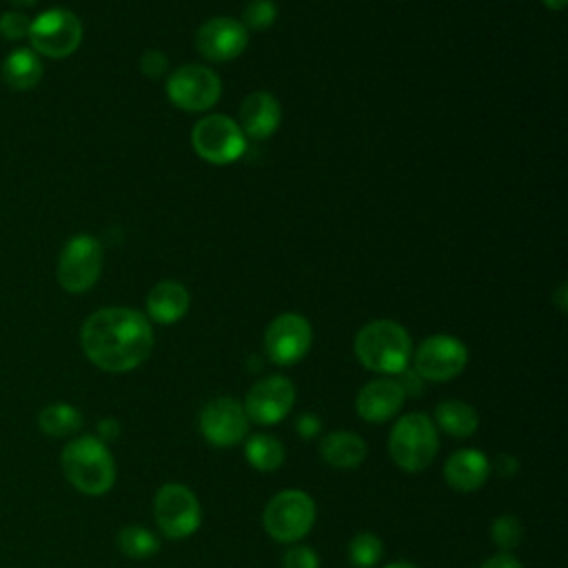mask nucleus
I'll list each match as a JSON object with an SVG mask.
<instances>
[{"instance_id":"f257e3e1","label":"nucleus","mask_w":568,"mask_h":568,"mask_svg":"<svg viewBox=\"0 0 568 568\" xmlns=\"http://www.w3.org/2000/svg\"><path fill=\"white\" fill-rule=\"evenodd\" d=\"M84 355L102 371L126 373L140 366L153 348L149 320L126 306H109L91 313L80 331Z\"/></svg>"},{"instance_id":"f03ea898","label":"nucleus","mask_w":568,"mask_h":568,"mask_svg":"<svg viewBox=\"0 0 568 568\" xmlns=\"http://www.w3.org/2000/svg\"><path fill=\"white\" fill-rule=\"evenodd\" d=\"M353 348L368 371L404 373L410 357V335L393 320H373L357 331Z\"/></svg>"},{"instance_id":"7ed1b4c3","label":"nucleus","mask_w":568,"mask_h":568,"mask_svg":"<svg viewBox=\"0 0 568 568\" xmlns=\"http://www.w3.org/2000/svg\"><path fill=\"white\" fill-rule=\"evenodd\" d=\"M71 486L84 495H104L115 481V464L102 439L82 435L69 442L60 455Z\"/></svg>"},{"instance_id":"20e7f679","label":"nucleus","mask_w":568,"mask_h":568,"mask_svg":"<svg viewBox=\"0 0 568 568\" xmlns=\"http://www.w3.org/2000/svg\"><path fill=\"white\" fill-rule=\"evenodd\" d=\"M439 448L437 428L424 413H408L404 415L390 430L388 437V453L393 462L408 470L419 473L435 459Z\"/></svg>"},{"instance_id":"39448f33","label":"nucleus","mask_w":568,"mask_h":568,"mask_svg":"<svg viewBox=\"0 0 568 568\" xmlns=\"http://www.w3.org/2000/svg\"><path fill=\"white\" fill-rule=\"evenodd\" d=\"M262 524L275 541L293 544L313 528L315 504L304 490H282L266 504Z\"/></svg>"},{"instance_id":"423d86ee","label":"nucleus","mask_w":568,"mask_h":568,"mask_svg":"<svg viewBox=\"0 0 568 568\" xmlns=\"http://www.w3.org/2000/svg\"><path fill=\"white\" fill-rule=\"evenodd\" d=\"M191 144L202 160L211 164H231L242 158L246 149V135L242 133L237 122L222 113H215L204 115L195 122L191 131Z\"/></svg>"},{"instance_id":"0eeeda50","label":"nucleus","mask_w":568,"mask_h":568,"mask_svg":"<svg viewBox=\"0 0 568 568\" xmlns=\"http://www.w3.org/2000/svg\"><path fill=\"white\" fill-rule=\"evenodd\" d=\"M102 273V244L87 233L73 235L60 251L58 282L67 293L89 291Z\"/></svg>"},{"instance_id":"6e6552de","label":"nucleus","mask_w":568,"mask_h":568,"mask_svg":"<svg viewBox=\"0 0 568 568\" xmlns=\"http://www.w3.org/2000/svg\"><path fill=\"white\" fill-rule=\"evenodd\" d=\"M29 40L47 58H67L82 42V22L73 11L53 7L31 20Z\"/></svg>"},{"instance_id":"1a4fd4ad","label":"nucleus","mask_w":568,"mask_h":568,"mask_svg":"<svg viewBox=\"0 0 568 568\" xmlns=\"http://www.w3.org/2000/svg\"><path fill=\"white\" fill-rule=\"evenodd\" d=\"M153 515L158 528L171 539H184L193 535L202 521L197 497L182 484H164L155 493Z\"/></svg>"},{"instance_id":"9d476101","label":"nucleus","mask_w":568,"mask_h":568,"mask_svg":"<svg viewBox=\"0 0 568 568\" xmlns=\"http://www.w3.org/2000/svg\"><path fill=\"white\" fill-rule=\"evenodd\" d=\"M222 93L220 75L204 64H182L166 80L169 100L184 111H206Z\"/></svg>"},{"instance_id":"9b49d317","label":"nucleus","mask_w":568,"mask_h":568,"mask_svg":"<svg viewBox=\"0 0 568 568\" xmlns=\"http://www.w3.org/2000/svg\"><path fill=\"white\" fill-rule=\"evenodd\" d=\"M313 331L297 313L277 315L264 331V353L277 366L297 364L311 348Z\"/></svg>"},{"instance_id":"f8f14e48","label":"nucleus","mask_w":568,"mask_h":568,"mask_svg":"<svg viewBox=\"0 0 568 568\" xmlns=\"http://www.w3.org/2000/svg\"><path fill=\"white\" fill-rule=\"evenodd\" d=\"M468 362L464 342L453 335H430L415 353V371L430 382H446L457 377Z\"/></svg>"},{"instance_id":"ddd939ff","label":"nucleus","mask_w":568,"mask_h":568,"mask_svg":"<svg viewBox=\"0 0 568 568\" xmlns=\"http://www.w3.org/2000/svg\"><path fill=\"white\" fill-rule=\"evenodd\" d=\"M200 430L213 446L229 448L240 444L248 430L244 406L233 397H217L209 402L200 413Z\"/></svg>"},{"instance_id":"4468645a","label":"nucleus","mask_w":568,"mask_h":568,"mask_svg":"<svg viewBox=\"0 0 568 568\" xmlns=\"http://www.w3.org/2000/svg\"><path fill=\"white\" fill-rule=\"evenodd\" d=\"M295 386L284 375H268L253 384L244 399V413L255 424H275L293 408Z\"/></svg>"},{"instance_id":"2eb2a0df","label":"nucleus","mask_w":568,"mask_h":568,"mask_svg":"<svg viewBox=\"0 0 568 568\" xmlns=\"http://www.w3.org/2000/svg\"><path fill=\"white\" fill-rule=\"evenodd\" d=\"M248 44V31L235 18H211L195 33V49L204 60H235Z\"/></svg>"},{"instance_id":"dca6fc26","label":"nucleus","mask_w":568,"mask_h":568,"mask_svg":"<svg viewBox=\"0 0 568 568\" xmlns=\"http://www.w3.org/2000/svg\"><path fill=\"white\" fill-rule=\"evenodd\" d=\"M406 390L397 379L379 377L368 382L355 397V410L366 422H386L404 404Z\"/></svg>"},{"instance_id":"f3484780","label":"nucleus","mask_w":568,"mask_h":568,"mask_svg":"<svg viewBox=\"0 0 568 568\" xmlns=\"http://www.w3.org/2000/svg\"><path fill=\"white\" fill-rule=\"evenodd\" d=\"M282 122V106L268 91H253L240 106V129L253 140L271 138Z\"/></svg>"},{"instance_id":"a211bd4d","label":"nucleus","mask_w":568,"mask_h":568,"mask_svg":"<svg viewBox=\"0 0 568 568\" xmlns=\"http://www.w3.org/2000/svg\"><path fill=\"white\" fill-rule=\"evenodd\" d=\"M488 457L475 448H462L453 453L444 466L446 484L459 493H473L481 488L488 479Z\"/></svg>"},{"instance_id":"6ab92c4d","label":"nucleus","mask_w":568,"mask_h":568,"mask_svg":"<svg viewBox=\"0 0 568 568\" xmlns=\"http://www.w3.org/2000/svg\"><path fill=\"white\" fill-rule=\"evenodd\" d=\"M189 291L175 280L158 282L146 295V313L158 324H173L189 311Z\"/></svg>"},{"instance_id":"aec40b11","label":"nucleus","mask_w":568,"mask_h":568,"mask_svg":"<svg viewBox=\"0 0 568 568\" xmlns=\"http://www.w3.org/2000/svg\"><path fill=\"white\" fill-rule=\"evenodd\" d=\"M320 455L328 466L355 468L366 457V444L359 435L348 430L328 433L320 444Z\"/></svg>"},{"instance_id":"412c9836","label":"nucleus","mask_w":568,"mask_h":568,"mask_svg":"<svg viewBox=\"0 0 568 568\" xmlns=\"http://www.w3.org/2000/svg\"><path fill=\"white\" fill-rule=\"evenodd\" d=\"M2 78L9 87L18 91L31 89L42 78V62L33 51L16 49L2 62Z\"/></svg>"},{"instance_id":"4be33fe9","label":"nucleus","mask_w":568,"mask_h":568,"mask_svg":"<svg viewBox=\"0 0 568 568\" xmlns=\"http://www.w3.org/2000/svg\"><path fill=\"white\" fill-rule=\"evenodd\" d=\"M437 426L453 437H470L479 426L477 410L459 399H446L435 408Z\"/></svg>"},{"instance_id":"5701e85b","label":"nucleus","mask_w":568,"mask_h":568,"mask_svg":"<svg viewBox=\"0 0 568 568\" xmlns=\"http://www.w3.org/2000/svg\"><path fill=\"white\" fill-rule=\"evenodd\" d=\"M244 455L253 468L264 473L275 470L284 464V446L280 444L277 437L266 433L251 435L244 444Z\"/></svg>"},{"instance_id":"b1692460","label":"nucleus","mask_w":568,"mask_h":568,"mask_svg":"<svg viewBox=\"0 0 568 568\" xmlns=\"http://www.w3.org/2000/svg\"><path fill=\"white\" fill-rule=\"evenodd\" d=\"M38 426L42 433L53 437H64L82 426V415L71 404H49L38 415Z\"/></svg>"},{"instance_id":"393cba45","label":"nucleus","mask_w":568,"mask_h":568,"mask_svg":"<svg viewBox=\"0 0 568 568\" xmlns=\"http://www.w3.org/2000/svg\"><path fill=\"white\" fill-rule=\"evenodd\" d=\"M115 544L122 555L133 559H146L160 550V539L149 528H142V526L122 528L118 532Z\"/></svg>"},{"instance_id":"a878e982","label":"nucleus","mask_w":568,"mask_h":568,"mask_svg":"<svg viewBox=\"0 0 568 568\" xmlns=\"http://www.w3.org/2000/svg\"><path fill=\"white\" fill-rule=\"evenodd\" d=\"M384 546L373 532H357L348 544V561L353 568H373L379 564Z\"/></svg>"},{"instance_id":"bb28decb","label":"nucleus","mask_w":568,"mask_h":568,"mask_svg":"<svg viewBox=\"0 0 568 568\" xmlns=\"http://www.w3.org/2000/svg\"><path fill=\"white\" fill-rule=\"evenodd\" d=\"M277 18V7L273 0H251L242 11V27L246 31H266Z\"/></svg>"},{"instance_id":"cd10ccee","label":"nucleus","mask_w":568,"mask_h":568,"mask_svg":"<svg viewBox=\"0 0 568 568\" xmlns=\"http://www.w3.org/2000/svg\"><path fill=\"white\" fill-rule=\"evenodd\" d=\"M490 537L495 541V546H499L504 552L513 550L515 546H519L521 537H524V528L521 521L515 515H501L493 521L490 526Z\"/></svg>"},{"instance_id":"c85d7f7f","label":"nucleus","mask_w":568,"mask_h":568,"mask_svg":"<svg viewBox=\"0 0 568 568\" xmlns=\"http://www.w3.org/2000/svg\"><path fill=\"white\" fill-rule=\"evenodd\" d=\"M29 27H31V20L22 11H4L0 16V33L7 40H20L29 36Z\"/></svg>"},{"instance_id":"c756f323","label":"nucleus","mask_w":568,"mask_h":568,"mask_svg":"<svg viewBox=\"0 0 568 568\" xmlns=\"http://www.w3.org/2000/svg\"><path fill=\"white\" fill-rule=\"evenodd\" d=\"M282 568H320V559L311 546H293L284 552Z\"/></svg>"},{"instance_id":"7c9ffc66","label":"nucleus","mask_w":568,"mask_h":568,"mask_svg":"<svg viewBox=\"0 0 568 568\" xmlns=\"http://www.w3.org/2000/svg\"><path fill=\"white\" fill-rule=\"evenodd\" d=\"M166 67H169V58H166L162 51H155V49H153V51H146V53L140 58V71H142L146 78H151V80L164 75Z\"/></svg>"},{"instance_id":"2f4dec72","label":"nucleus","mask_w":568,"mask_h":568,"mask_svg":"<svg viewBox=\"0 0 568 568\" xmlns=\"http://www.w3.org/2000/svg\"><path fill=\"white\" fill-rule=\"evenodd\" d=\"M479 568H521V561L510 552H499L488 557Z\"/></svg>"},{"instance_id":"473e14b6","label":"nucleus","mask_w":568,"mask_h":568,"mask_svg":"<svg viewBox=\"0 0 568 568\" xmlns=\"http://www.w3.org/2000/svg\"><path fill=\"white\" fill-rule=\"evenodd\" d=\"M495 468H497V473L504 477V479H508V477H513L515 473H517V468H519V464H517V457H513V455H499L497 457V464H495Z\"/></svg>"},{"instance_id":"72a5a7b5","label":"nucleus","mask_w":568,"mask_h":568,"mask_svg":"<svg viewBox=\"0 0 568 568\" xmlns=\"http://www.w3.org/2000/svg\"><path fill=\"white\" fill-rule=\"evenodd\" d=\"M320 430V419L315 417V415H302L300 419H297V433L302 435V437H313L315 433Z\"/></svg>"},{"instance_id":"f704fd0d","label":"nucleus","mask_w":568,"mask_h":568,"mask_svg":"<svg viewBox=\"0 0 568 568\" xmlns=\"http://www.w3.org/2000/svg\"><path fill=\"white\" fill-rule=\"evenodd\" d=\"M100 433L109 437H115L118 435V424L113 419H106V422H100Z\"/></svg>"},{"instance_id":"c9c22d12","label":"nucleus","mask_w":568,"mask_h":568,"mask_svg":"<svg viewBox=\"0 0 568 568\" xmlns=\"http://www.w3.org/2000/svg\"><path fill=\"white\" fill-rule=\"evenodd\" d=\"M568 291V286L561 282L559 284V288H557V293H555V302H557V306H559V311H566V293Z\"/></svg>"},{"instance_id":"e433bc0d","label":"nucleus","mask_w":568,"mask_h":568,"mask_svg":"<svg viewBox=\"0 0 568 568\" xmlns=\"http://www.w3.org/2000/svg\"><path fill=\"white\" fill-rule=\"evenodd\" d=\"M548 9H552V11H561V9H566V4H568V0H541Z\"/></svg>"},{"instance_id":"4c0bfd02","label":"nucleus","mask_w":568,"mask_h":568,"mask_svg":"<svg viewBox=\"0 0 568 568\" xmlns=\"http://www.w3.org/2000/svg\"><path fill=\"white\" fill-rule=\"evenodd\" d=\"M384 568H415V566L408 564V561H393V564H388V566H384Z\"/></svg>"},{"instance_id":"58836bf2","label":"nucleus","mask_w":568,"mask_h":568,"mask_svg":"<svg viewBox=\"0 0 568 568\" xmlns=\"http://www.w3.org/2000/svg\"><path fill=\"white\" fill-rule=\"evenodd\" d=\"M9 2H13L16 7H33L38 0H9Z\"/></svg>"}]
</instances>
